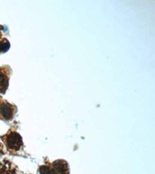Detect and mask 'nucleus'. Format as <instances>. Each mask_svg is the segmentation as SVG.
I'll use <instances>...</instances> for the list:
<instances>
[{
    "instance_id": "f257e3e1",
    "label": "nucleus",
    "mask_w": 155,
    "mask_h": 174,
    "mask_svg": "<svg viewBox=\"0 0 155 174\" xmlns=\"http://www.w3.org/2000/svg\"><path fill=\"white\" fill-rule=\"evenodd\" d=\"M5 141L6 145L8 150L17 151H19L23 146V141L22 137L19 133L16 132H10L5 136Z\"/></svg>"
},
{
    "instance_id": "f03ea898",
    "label": "nucleus",
    "mask_w": 155,
    "mask_h": 174,
    "mask_svg": "<svg viewBox=\"0 0 155 174\" xmlns=\"http://www.w3.org/2000/svg\"><path fill=\"white\" fill-rule=\"evenodd\" d=\"M16 113V107L7 102H2L0 104V116L5 120H11Z\"/></svg>"
},
{
    "instance_id": "7ed1b4c3",
    "label": "nucleus",
    "mask_w": 155,
    "mask_h": 174,
    "mask_svg": "<svg viewBox=\"0 0 155 174\" xmlns=\"http://www.w3.org/2000/svg\"><path fill=\"white\" fill-rule=\"evenodd\" d=\"M8 73L5 69L0 68V94H5L8 90L9 83Z\"/></svg>"
},
{
    "instance_id": "20e7f679",
    "label": "nucleus",
    "mask_w": 155,
    "mask_h": 174,
    "mask_svg": "<svg viewBox=\"0 0 155 174\" xmlns=\"http://www.w3.org/2000/svg\"><path fill=\"white\" fill-rule=\"evenodd\" d=\"M53 168L56 174H69L68 163L64 160H57L53 163Z\"/></svg>"
},
{
    "instance_id": "39448f33",
    "label": "nucleus",
    "mask_w": 155,
    "mask_h": 174,
    "mask_svg": "<svg viewBox=\"0 0 155 174\" xmlns=\"http://www.w3.org/2000/svg\"><path fill=\"white\" fill-rule=\"evenodd\" d=\"M0 174H16V169L10 161L5 160L0 161Z\"/></svg>"
},
{
    "instance_id": "423d86ee",
    "label": "nucleus",
    "mask_w": 155,
    "mask_h": 174,
    "mask_svg": "<svg viewBox=\"0 0 155 174\" xmlns=\"http://www.w3.org/2000/svg\"><path fill=\"white\" fill-rule=\"evenodd\" d=\"M10 48V43L8 39L3 38L0 41V53H6Z\"/></svg>"
},
{
    "instance_id": "0eeeda50",
    "label": "nucleus",
    "mask_w": 155,
    "mask_h": 174,
    "mask_svg": "<svg viewBox=\"0 0 155 174\" xmlns=\"http://www.w3.org/2000/svg\"><path fill=\"white\" fill-rule=\"evenodd\" d=\"M40 174H56L54 168H51L49 166H41L39 168Z\"/></svg>"
},
{
    "instance_id": "6e6552de",
    "label": "nucleus",
    "mask_w": 155,
    "mask_h": 174,
    "mask_svg": "<svg viewBox=\"0 0 155 174\" xmlns=\"http://www.w3.org/2000/svg\"><path fill=\"white\" fill-rule=\"evenodd\" d=\"M2 153H4L3 152V147H2V144H0V155H1Z\"/></svg>"
}]
</instances>
